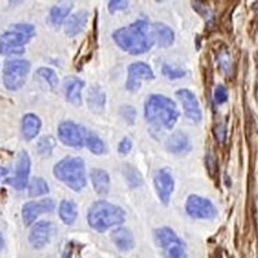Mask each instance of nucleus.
I'll return each instance as SVG.
<instances>
[{
    "label": "nucleus",
    "mask_w": 258,
    "mask_h": 258,
    "mask_svg": "<svg viewBox=\"0 0 258 258\" xmlns=\"http://www.w3.org/2000/svg\"><path fill=\"white\" fill-rule=\"evenodd\" d=\"M56 204L52 199H43L40 202H29L22 207V218L26 226L32 225L36 218L43 213H49L53 212Z\"/></svg>",
    "instance_id": "4468645a"
},
{
    "label": "nucleus",
    "mask_w": 258,
    "mask_h": 258,
    "mask_svg": "<svg viewBox=\"0 0 258 258\" xmlns=\"http://www.w3.org/2000/svg\"><path fill=\"white\" fill-rule=\"evenodd\" d=\"M111 240L121 252H129L135 246V238L132 232L125 227H117L111 232Z\"/></svg>",
    "instance_id": "a211bd4d"
},
{
    "label": "nucleus",
    "mask_w": 258,
    "mask_h": 258,
    "mask_svg": "<svg viewBox=\"0 0 258 258\" xmlns=\"http://www.w3.org/2000/svg\"><path fill=\"white\" fill-rule=\"evenodd\" d=\"M85 146L88 147L89 151L94 155H103L107 151L105 142L98 136L89 131H87V136H85Z\"/></svg>",
    "instance_id": "a878e982"
},
{
    "label": "nucleus",
    "mask_w": 258,
    "mask_h": 258,
    "mask_svg": "<svg viewBox=\"0 0 258 258\" xmlns=\"http://www.w3.org/2000/svg\"><path fill=\"white\" fill-rule=\"evenodd\" d=\"M87 103H88L89 109L94 112H102L105 109L106 103V94L101 89V87L93 85L87 92Z\"/></svg>",
    "instance_id": "4be33fe9"
},
{
    "label": "nucleus",
    "mask_w": 258,
    "mask_h": 258,
    "mask_svg": "<svg viewBox=\"0 0 258 258\" xmlns=\"http://www.w3.org/2000/svg\"><path fill=\"white\" fill-rule=\"evenodd\" d=\"M132 140L128 137H124L120 141V144H119V146H117V151L120 154H123V155H126V154H129V151L132 150Z\"/></svg>",
    "instance_id": "72a5a7b5"
},
{
    "label": "nucleus",
    "mask_w": 258,
    "mask_h": 258,
    "mask_svg": "<svg viewBox=\"0 0 258 258\" xmlns=\"http://www.w3.org/2000/svg\"><path fill=\"white\" fill-rule=\"evenodd\" d=\"M88 11H84V9L69 16L68 20L64 21V32H66V35L70 36V38L79 35L80 32L85 29V25L88 22Z\"/></svg>",
    "instance_id": "f3484780"
},
{
    "label": "nucleus",
    "mask_w": 258,
    "mask_h": 258,
    "mask_svg": "<svg viewBox=\"0 0 258 258\" xmlns=\"http://www.w3.org/2000/svg\"><path fill=\"white\" fill-rule=\"evenodd\" d=\"M83 88H84V80L80 78L66 77L63 79L64 97L74 106H82Z\"/></svg>",
    "instance_id": "dca6fc26"
},
{
    "label": "nucleus",
    "mask_w": 258,
    "mask_h": 258,
    "mask_svg": "<svg viewBox=\"0 0 258 258\" xmlns=\"http://www.w3.org/2000/svg\"><path fill=\"white\" fill-rule=\"evenodd\" d=\"M30 169H31V160H30L29 154L26 151H21L17 156L15 176L8 182L17 190H24L29 183Z\"/></svg>",
    "instance_id": "ddd939ff"
},
{
    "label": "nucleus",
    "mask_w": 258,
    "mask_h": 258,
    "mask_svg": "<svg viewBox=\"0 0 258 258\" xmlns=\"http://www.w3.org/2000/svg\"><path fill=\"white\" fill-rule=\"evenodd\" d=\"M53 174L74 191H80L87 186L84 160L79 156H66L59 160L53 168Z\"/></svg>",
    "instance_id": "20e7f679"
},
{
    "label": "nucleus",
    "mask_w": 258,
    "mask_h": 258,
    "mask_svg": "<svg viewBox=\"0 0 258 258\" xmlns=\"http://www.w3.org/2000/svg\"><path fill=\"white\" fill-rule=\"evenodd\" d=\"M168 151L173 154H183L191 149L190 138L183 132H176L170 136L165 142Z\"/></svg>",
    "instance_id": "6ab92c4d"
},
{
    "label": "nucleus",
    "mask_w": 258,
    "mask_h": 258,
    "mask_svg": "<svg viewBox=\"0 0 258 258\" xmlns=\"http://www.w3.org/2000/svg\"><path fill=\"white\" fill-rule=\"evenodd\" d=\"M179 110L176 102L163 94H151L145 102V119L158 131H167L176 125Z\"/></svg>",
    "instance_id": "f03ea898"
},
{
    "label": "nucleus",
    "mask_w": 258,
    "mask_h": 258,
    "mask_svg": "<svg viewBox=\"0 0 258 258\" xmlns=\"http://www.w3.org/2000/svg\"><path fill=\"white\" fill-rule=\"evenodd\" d=\"M155 241L167 258H187L186 245L170 227L155 230Z\"/></svg>",
    "instance_id": "0eeeda50"
},
{
    "label": "nucleus",
    "mask_w": 258,
    "mask_h": 258,
    "mask_svg": "<svg viewBox=\"0 0 258 258\" xmlns=\"http://www.w3.org/2000/svg\"><path fill=\"white\" fill-rule=\"evenodd\" d=\"M154 41H156L161 48H167L174 43V31L164 24H155L151 30Z\"/></svg>",
    "instance_id": "aec40b11"
},
{
    "label": "nucleus",
    "mask_w": 258,
    "mask_h": 258,
    "mask_svg": "<svg viewBox=\"0 0 258 258\" xmlns=\"http://www.w3.org/2000/svg\"><path fill=\"white\" fill-rule=\"evenodd\" d=\"M128 2H125V0H111V2H109V11L111 13H115L117 12V11H123V9H125L126 7H128Z\"/></svg>",
    "instance_id": "473e14b6"
},
{
    "label": "nucleus",
    "mask_w": 258,
    "mask_h": 258,
    "mask_svg": "<svg viewBox=\"0 0 258 258\" xmlns=\"http://www.w3.org/2000/svg\"><path fill=\"white\" fill-rule=\"evenodd\" d=\"M92 185H93L94 191H96L98 195H106L110 190V176L109 173L103 169H92L91 173Z\"/></svg>",
    "instance_id": "412c9836"
},
{
    "label": "nucleus",
    "mask_w": 258,
    "mask_h": 258,
    "mask_svg": "<svg viewBox=\"0 0 258 258\" xmlns=\"http://www.w3.org/2000/svg\"><path fill=\"white\" fill-rule=\"evenodd\" d=\"M58 214L62 222L73 225L78 217V206L73 200H62L58 207Z\"/></svg>",
    "instance_id": "393cba45"
},
{
    "label": "nucleus",
    "mask_w": 258,
    "mask_h": 258,
    "mask_svg": "<svg viewBox=\"0 0 258 258\" xmlns=\"http://www.w3.org/2000/svg\"><path fill=\"white\" fill-rule=\"evenodd\" d=\"M186 212L190 217L197 220H213L217 216V209L213 203L199 195H190L187 198Z\"/></svg>",
    "instance_id": "1a4fd4ad"
},
{
    "label": "nucleus",
    "mask_w": 258,
    "mask_h": 258,
    "mask_svg": "<svg viewBox=\"0 0 258 258\" xmlns=\"http://www.w3.org/2000/svg\"><path fill=\"white\" fill-rule=\"evenodd\" d=\"M2 173H3V172H2V168H0V176H2Z\"/></svg>",
    "instance_id": "4c0bfd02"
},
{
    "label": "nucleus",
    "mask_w": 258,
    "mask_h": 258,
    "mask_svg": "<svg viewBox=\"0 0 258 258\" xmlns=\"http://www.w3.org/2000/svg\"><path fill=\"white\" fill-rule=\"evenodd\" d=\"M4 246V239H3V235H2V232H0V250L3 249Z\"/></svg>",
    "instance_id": "e433bc0d"
},
{
    "label": "nucleus",
    "mask_w": 258,
    "mask_h": 258,
    "mask_svg": "<svg viewBox=\"0 0 258 258\" xmlns=\"http://www.w3.org/2000/svg\"><path fill=\"white\" fill-rule=\"evenodd\" d=\"M87 220L92 229L98 232H105L114 226H119L125 221V212L112 203L98 200L88 209Z\"/></svg>",
    "instance_id": "7ed1b4c3"
},
{
    "label": "nucleus",
    "mask_w": 258,
    "mask_h": 258,
    "mask_svg": "<svg viewBox=\"0 0 258 258\" xmlns=\"http://www.w3.org/2000/svg\"><path fill=\"white\" fill-rule=\"evenodd\" d=\"M35 75H38L39 78L45 80L52 89L57 88V85H58V77H57V74L54 73V70H52V69L49 68H40L36 70Z\"/></svg>",
    "instance_id": "c85d7f7f"
},
{
    "label": "nucleus",
    "mask_w": 258,
    "mask_h": 258,
    "mask_svg": "<svg viewBox=\"0 0 258 258\" xmlns=\"http://www.w3.org/2000/svg\"><path fill=\"white\" fill-rule=\"evenodd\" d=\"M41 128V121L35 114H26L22 119V135L27 141L35 138Z\"/></svg>",
    "instance_id": "5701e85b"
},
{
    "label": "nucleus",
    "mask_w": 258,
    "mask_h": 258,
    "mask_svg": "<svg viewBox=\"0 0 258 258\" xmlns=\"http://www.w3.org/2000/svg\"><path fill=\"white\" fill-rule=\"evenodd\" d=\"M73 9V3H62L53 6L49 11V22L53 26H61Z\"/></svg>",
    "instance_id": "b1692460"
},
{
    "label": "nucleus",
    "mask_w": 258,
    "mask_h": 258,
    "mask_svg": "<svg viewBox=\"0 0 258 258\" xmlns=\"http://www.w3.org/2000/svg\"><path fill=\"white\" fill-rule=\"evenodd\" d=\"M214 137L217 138V141L222 142L225 141V138H226V126L225 124L220 123L217 124V125L214 126Z\"/></svg>",
    "instance_id": "f704fd0d"
},
{
    "label": "nucleus",
    "mask_w": 258,
    "mask_h": 258,
    "mask_svg": "<svg viewBox=\"0 0 258 258\" xmlns=\"http://www.w3.org/2000/svg\"><path fill=\"white\" fill-rule=\"evenodd\" d=\"M53 232V225L49 221H40L36 222L32 226L31 231H30L29 241L32 248L35 249H41L44 248L50 240Z\"/></svg>",
    "instance_id": "2eb2a0df"
},
{
    "label": "nucleus",
    "mask_w": 258,
    "mask_h": 258,
    "mask_svg": "<svg viewBox=\"0 0 258 258\" xmlns=\"http://www.w3.org/2000/svg\"><path fill=\"white\" fill-rule=\"evenodd\" d=\"M154 185L160 202L167 206L174 190V179L170 170L167 168L159 169L154 176Z\"/></svg>",
    "instance_id": "f8f14e48"
},
{
    "label": "nucleus",
    "mask_w": 258,
    "mask_h": 258,
    "mask_svg": "<svg viewBox=\"0 0 258 258\" xmlns=\"http://www.w3.org/2000/svg\"><path fill=\"white\" fill-rule=\"evenodd\" d=\"M155 74L153 69L145 62H133L128 68V78H126L125 87L129 92H137L141 89L144 80L154 79Z\"/></svg>",
    "instance_id": "9d476101"
},
{
    "label": "nucleus",
    "mask_w": 258,
    "mask_h": 258,
    "mask_svg": "<svg viewBox=\"0 0 258 258\" xmlns=\"http://www.w3.org/2000/svg\"><path fill=\"white\" fill-rule=\"evenodd\" d=\"M150 26L146 18H140L132 25L115 30L112 39L119 48L129 54H144L149 52L154 44Z\"/></svg>",
    "instance_id": "f257e3e1"
},
{
    "label": "nucleus",
    "mask_w": 258,
    "mask_h": 258,
    "mask_svg": "<svg viewBox=\"0 0 258 258\" xmlns=\"http://www.w3.org/2000/svg\"><path fill=\"white\" fill-rule=\"evenodd\" d=\"M31 63L24 58L7 59L3 70V83L8 91H18L26 83Z\"/></svg>",
    "instance_id": "423d86ee"
},
{
    "label": "nucleus",
    "mask_w": 258,
    "mask_h": 258,
    "mask_svg": "<svg viewBox=\"0 0 258 258\" xmlns=\"http://www.w3.org/2000/svg\"><path fill=\"white\" fill-rule=\"evenodd\" d=\"M176 96L178 97V100L181 101L183 111H185L186 117L192 123H200L202 121V109H200L199 101H198L197 96L188 89H178L176 92Z\"/></svg>",
    "instance_id": "9b49d317"
},
{
    "label": "nucleus",
    "mask_w": 258,
    "mask_h": 258,
    "mask_svg": "<svg viewBox=\"0 0 258 258\" xmlns=\"http://www.w3.org/2000/svg\"><path fill=\"white\" fill-rule=\"evenodd\" d=\"M35 35V27L30 24H16L0 36V54L18 56L25 52V45Z\"/></svg>",
    "instance_id": "39448f33"
},
{
    "label": "nucleus",
    "mask_w": 258,
    "mask_h": 258,
    "mask_svg": "<svg viewBox=\"0 0 258 258\" xmlns=\"http://www.w3.org/2000/svg\"><path fill=\"white\" fill-rule=\"evenodd\" d=\"M120 115L128 124H135L136 121V110L132 106H123L120 109Z\"/></svg>",
    "instance_id": "7c9ffc66"
},
{
    "label": "nucleus",
    "mask_w": 258,
    "mask_h": 258,
    "mask_svg": "<svg viewBox=\"0 0 258 258\" xmlns=\"http://www.w3.org/2000/svg\"><path fill=\"white\" fill-rule=\"evenodd\" d=\"M62 258H73V244L70 243L69 245H66Z\"/></svg>",
    "instance_id": "c9c22d12"
},
{
    "label": "nucleus",
    "mask_w": 258,
    "mask_h": 258,
    "mask_svg": "<svg viewBox=\"0 0 258 258\" xmlns=\"http://www.w3.org/2000/svg\"><path fill=\"white\" fill-rule=\"evenodd\" d=\"M54 147H56V140L52 136H43L36 144L38 153L41 156H49L53 153Z\"/></svg>",
    "instance_id": "cd10ccee"
},
{
    "label": "nucleus",
    "mask_w": 258,
    "mask_h": 258,
    "mask_svg": "<svg viewBox=\"0 0 258 258\" xmlns=\"http://www.w3.org/2000/svg\"><path fill=\"white\" fill-rule=\"evenodd\" d=\"M85 136L87 129L71 120H64L58 125L59 141L66 146L82 149L85 146Z\"/></svg>",
    "instance_id": "6e6552de"
},
{
    "label": "nucleus",
    "mask_w": 258,
    "mask_h": 258,
    "mask_svg": "<svg viewBox=\"0 0 258 258\" xmlns=\"http://www.w3.org/2000/svg\"><path fill=\"white\" fill-rule=\"evenodd\" d=\"M161 73L164 75L165 78L170 80H176V79H181L186 75V71L182 70V69L174 68V66H170V64H163V69H161Z\"/></svg>",
    "instance_id": "c756f323"
},
{
    "label": "nucleus",
    "mask_w": 258,
    "mask_h": 258,
    "mask_svg": "<svg viewBox=\"0 0 258 258\" xmlns=\"http://www.w3.org/2000/svg\"><path fill=\"white\" fill-rule=\"evenodd\" d=\"M49 191V186H48L47 181L41 177H35L32 178L29 185V194L31 197H41L44 194H48Z\"/></svg>",
    "instance_id": "bb28decb"
},
{
    "label": "nucleus",
    "mask_w": 258,
    "mask_h": 258,
    "mask_svg": "<svg viewBox=\"0 0 258 258\" xmlns=\"http://www.w3.org/2000/svg\"><path fill=\"white\" fill-rule=\"evenodd\" d=\"M229 98V92H227V88L225 85H218L217 88L214 89V101L220 105L225 103Z\"/></svg>",
    "instance_id": "2f4dec72"
}]
</instances>
